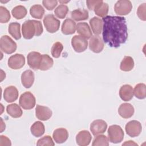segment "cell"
I'll use <instances>...</instances> for the list:
<instances>
[{
	"label": "cell",
	"instance_id": "40",
	"mask_svg": "<svg viewBox=\"0 0 146 146\" xmlns=\"http://www.w3.org/2000/svg\"><path fill=\"white\" fill-rule=\"evenodd\" d=\"M43 6L48 10H52L58 5V1L55 0H44L42 1Z\"/></svg>",
	"mask_w": 146,
	"mask_h": 146
},
{
	"label": "cell",
	"instance_id": "8",
	"mask_svg": "<svg viewBox=\"0 0 146 146\" xmlns=\"http://www.w3.org/2000/svg\"><path fill=\"white\" fill-rule=\"evenodd\" d=\"M127 134L132 137L138 136L142 131L141 123L137 120H132L129 121L125 127Z\"/></svg>",
	"mask_w": 146,
	"mask_h": 146
},
{
	"label": "cell",
	"instance_id": "41",
	"mask_svg": "<svg viewBox=\"0 0 146 146\" xmlns=\"http://www.w3.org/2000/svg\"><path fill=\"white\" fill-rule=\"evenodd\" d=\"M11 143L10 140L6 136H0V146H10Z\"/></svg>",
	"mask_w": 146,
	"mask_h": 146
},
{
	"label": "cell",
	"instance_id": "26",
	"mask_svg": "<svg viewBox=\"0 0 146 146\" xmlns=\"http://www.w3.org/2000/svg\"><path fill=\"white\" fill-rule=\"evenodd\" d=\"M7 113L13 118H18L22 116L23 111L21 107L16 103L9 104L6 107Z\"/></svg>",
	"mask_w": 146,
	"mask_h": 146
},
{
	"label": "cell",
	"instance_id": "43",
	"mask_svg": "<svg viewBox=\"0 0 146 146\" xmlns=\"http://www.w3.org/2000/svg\"><path fill=\"white\" fill-rule=\"evenodd\" d=\"M122 145H137V144L136 143H135V142H133V141H131V140L127 141L124 143H123Z\"/></svg>",
	"mask_w": 146,
	"mask_h": 146
},
{
	"label": "cell",
	"instance_id": "35",
	"mask_svg": "<svg viewBox=\"0 0 146 146\" xmlns=\"http://www.w3.org/2000/svg\"><path fill=\"white\" fill-rule=\"evenodd\" d=\"M108 139L104 135H97V136L95 137L92 144V146H108Z\"/></svg>",
	"mask_w": 146,
	"mask_h": 146
},
{
	"label": "cell",
	"instance_id": "2",
	"mask_svg": "<svg viewBox=\"0 0 146 146\" xmlns=\"http://www.w3.org/2000/svg\"><path fill=\"white\" fill-rule=\"evenodd\" d=\"M43 31L42 23L36 20H27L22 25V33L26 39H30L35 35L40 36Z\"/></svg>",
	"mask_w": 146,
	"mask_h": 146
},
{
	"label": "cell",
	"instance_id": "6",
	"mask_svg": "<svg viewBox=\"0 0 146 146\" xmlns=\"http://www.w3.org/2000/svg\"><path fill=\"white\" fill-rule=\"evenodd\" d=\"M43 22L46 30L50 33H54L59 29L60 21L56 19L53 14L46 15Z\"/></svg>",
	"mask_w": 146,
	"mask_h": 146
},
{
	"label": "cell",
	"instance_id": "42",
	"mask_svg": "<svg viewBox=\"0 0 146 146\" xmlns=\"http://www.w3.org/2000/svg\"><path fill=\"white\" fill-rule=\"evenodd\" d=\"M100 0H96V1L88 0V1H87L86 4H87V6L88 9L90 10H94L95 6L100 2Z\"/></svg>",
	"mask_w": 146,
	"mask_h": 146
},
{
	"label": "cell",
	"instance_id": "3",
	"mask_svg": "<svg viewBox=\"0 0 146 146\" xmlns=\"http://www.w3.org/2000/svg\"><path fill=\"white\" fill-rule=\"evenodd\" d=\"M108 138L109 141L114 144L122 141L124 139V132L120 126L118 125H112L108 129Z\"/></svg>",
	"mask_w": 146,
	"mask_h": 146
},
{
	"label": "cell",
	"instance_id": "27",
	"mask_svg": "<svg viewBox=\"0 0 146 146\" xmlns=\"http://www.w3.org/2000/svg\"><path fill=\"white\" fill-rule=\"evenodd\" d=\"M30 131L33 136L38 137H40L44 134L45 127L43 123L40 121H36L31 126Z\"/></svg>",
	"mask_w": 146,
	"mask_h": 146
},
{
	"label": "cell",
	"instance_id": "33",
	"mask_svg": "<svg viewBox=\"0 0 146 146\" xmlns=\"http://www.w3.org/2000/svg\"><path fill=\"white\" fill-rule=\"evenodd\" d=\"M133 94L139 99H143L146 97V86L144 83L136 84L133 90Z\"/></svg>",
	"mask_w": 146,
	"mask_h": 146
},
{
	"label": "cell",
	"instance_id": "9",
	"mask_svg": "<svg viewBox=\"0 0 146 146\" xmlns=\"http://www.w3.org/2000/svg\"><path fill=\"white\" fill-rule=\"evenodd\" d=\"M71 45L75 51L82 52L87 49L88 42L87 39L82 36L75 35L71 39Z\"/></svg>",
	"mask_w": 146,
	"mask_h": 146
},
{
	"label": "cell",
	"instance_id": "19",
	"mask_svg": "<svg viewBox=\"0 0 146 146\" xmlns=\"http://www.w3.org/2000/svg\"><path fill=\"white\" fill-rule=\"evenodd\" d=\"M34 74L31 70L25 71L21 75L22 84L26 88H30L34 83Z\"/></svg>",
	"mask_w": 146,
	"mask_h": 146
},
{
	"label": "cell",
	"instance_id": "10",
	"mask_svg": "<svg viewBox=\"0 0 146 146\" xmlns=\"http://www.w3.org/2000/svg\"><path fill=\"white\" fill-rule=\"evenodd\" d=\"M8 66L13 70H18L23 67L25 64V56L21 54L11 55L8 59Z\"/></svg>",
	"mask_w": 146,
	"mask_h": 146
},
{
	"label": "cell",
	"instance_id": "34",
	"mask_svg": "<svg viewBox=\"0 0 146 146\" xmlns=\"http://www.w3.org/2000/svg\"><path fill=\"white\" fill-rule=\"evenodd\" d=\"M68 11V7L67 5L61 4L59 5L54 11L55 15L60 19H63L66 17Z\"/></svg>",
	"mask_w": 146,
	"mask_h": 146
},
{
	"label": "cell",
	"instance_id": "16",
	"mask_svg": "<svg viewBox=\"0 0 146 146\" xmlns=\"http://www.w3.org/2000/svg\"><path fill=\"white\" fill-rule=\"evenodd\" d=\"M91 139V135L87 130L80 131L76 136V141L79 146H87L89 145Z\"/></svg>",
	"mask_w": 146,
	"mask_h": 146
},
{
	"label": "cell",
	"instance_id": "29",
	"mask_svg": "<svg viewBox=\"0 0 146 146\" xmlns=\"http://www.w3.org/2000/svg\"><path fill=\"white\" fill-rule=\"evenodd\" d=\"M53 59L47 54L42 55V60L39 67V70L46 71L51 68L53 66Z\"/></svg>",
	"mask_w": 146,
	"mask_h": 146
},
{
	"label": "cell",
	"instance_id": "18",
	"mask_svg": "<svg viewBox=\"0 0 146 146\" xmlns=\"http://www.w3.org/2000/svg\"><path fill=\"white\" fill-rule=\"evenodd\" d=\"M119 96L120 98L125 102L131 100L133 97V89L129 84L122 86L119 90Z\"/></svg>",
	"mask_w": 146,
	"mask_h": 146
},
{
	"label": "cell",
	"instance_id": "44",
	"mask_svg": "<svg viewBox=\"0 0 146 146\" xmlns=\"http://www.w3.org/2000/svg\"><path fill=\"white\" fill-rule=\"evenodd\" d=\"M1 119V132H2L3 130L5 129V123L3 122V120H2V118H0Z\"/></svg>",
	"mask_w": 146,
	"mask_h": 146
},
{
	"label": "cell",
	"instance_id": "23",
	"mask_svg": "<svg viewBox=\"0 0 146 146\" xmlns=\"http://www.w3.org/2000/svg\"><path fill=\"white\" fill-rule=\"evenodd\" d=\"M90 25L95 35H98L102 33L103 23L100 18L96 17H93L90 20Z\"/></svg>",
	"mask_w": 146,
	"mask_h": 146
},
{
	"label": "cell",
	"instance_id": "7",
	"mask_svg": "<svg viewBox=\"0 0 146 146\" xmlns=\"http://www.w3.org/2000/svg\"><path fill=\"white\" fill-rule=\"evenodd\" d=\"M132 5L129 0H119L116 2L114 6V10L119 15H125L128 14L132 10Z\"/></svg>",
	"mask_w": 146,
	"mask_h": 146
},
{
	"label": "cell",
	"instance_id": "37",
	"mask_svg": "<svg viewBox=\"0 0 146 146\" xmlns=\"http://www.w3.org/2000/svg\"><path fill=\"white\" fill-rule=\"evenodd\" d=\"M10 14L9 11L5 7H0V22L5 23L8 22L10 19Z\"/></svg>",
	"mask_w": 146,
	"mask_h": 146
},
{
	"label": "cell",
	"instance_id": "36",
	"mask_svg": "<svg viewBox=\"0 0 146 146\" xmlns=\"http://www.w3.org/2000/svg\"><path fill=\"white\" fill-rule=\"evenodd\" d=\"M63 49V46L60 42H56L54 43L51 49V53L52 56L55 58H59L60 56Z\"/></svg>",
	"mask_w": 146,
	"mask_h": 146
},
{
	"label": "cell",
	"instance_id": "4",
	"mask_svg": "<svg viewBox=\"0 0 146 146\" xmlns=\"http://www.w3.org/2000/svg\"><path fill=\"white\" fill-rule=\"evenodd\" d=\"M17 48V43L8 35H3L0 39L1 50L7 54L14 52Z\"/></svg>",
	"mask_w": 146,
	"mask_h": 146
},
{
	"label": "cell",
	"instance_id": "15",
	"mask_svg": "<svg viewBox=\"0 0 146 146\" xmlns=\"http://www.w3.org/2000/svg\"><path fill=\"white\" fill-rule=\"evenodd\" d=\"M19 92L17 88L13 86L7 87L3 91V98L7 103H12L18 98Z\"/></svg>",
	"mask_w": 146,
	"mask_h": 146
},
{
	"label": "cell",
	"instance_id": "17",
	"mask_svg": "<svg viewBox=\"0 0 146 146\" xmlns=\"http://www.w3.org/2000/svg\"><path fill=\"white\" fill-rule=\"evenodd\" d=\"M134 112V108L130 103H123L118 108V113L119 115L124 119L131 117L133 116Z\"/></svg>",
	"mask_w": 146,
	"mask_h": 146
},
{
	"label": "cell",
	"instance_id": "39",
	"mask_svg": "<svg viewBox=\"0 0 146 146\" xmlns=\"http://www.w3.org/2000/svg\"><path fill=\"white\" fill-rule=\"evenodd\" d=\"M145 9H146V3H144L140 5L137 10V15L140 19L145 21H146V15H145Z\"/></svg>",
	"mask_w": 146,
	"mask_h": 146
},
{
	"label": "cell",
	"instance_id": "20",
	"mask_svg": "<svg viewBox=\"0 0 146 146\" xmlns=\"http://www.w3.org/2000/svg\"><path fill=\"white\" fill-rule=\"evenodd\" d=\"M52 137L54 141L58 144L64 143L68 137V132L64 128L56 129L52 134Z\"/></svg>",
	"mask_w": 146,
	"mask_h": 146
},
{
	"label": "cell",
	"instance_id": "21",
	"mask_svg": "<svg viewBox=\"0 0 146 146\" xmlns=\"http://www.w3.org/2000/svg\"><path fill=\"white\" fill-rule=\"evenodd\" d=\"M76 23L70 18L66 19L62 23L61 30L64 35H71L75 33Z\"/></svg>",
	"mask_w": 146,
	"mask_h": 146
},
{
	"label": "cell",
	"instance_id": "38",
	"mask_svg": "<svg viewBox=\"0 0 146 146\" xmlns=\"http://www.w3.org/2000/svg\"><path fill=\"white\" fill-rule=\"evenodd\" d=\"M55 143H54L51 137L48 135L43 136V137L39 139L36 143L38 146H54Z\"/></svg>",
	"mask_w": 146,
	"mask_h": 146
},
{
	"label": "cell",
	"instance_id": "12",
	"mask_svg": "<svg viewBox=\"0 0 146 146\" xmlns=\"http://www.w3.org/2000/svg\"><path fill=\"white\" fill-rule=\"evenodd\" d=\"M27 59L29 67L34 70H36L39 69L42 60V55L38 52L31 51L28 54Z\"/></svg>",
	"mask_w": 146,
	"mask_h": 146
},
{
	"label": "cell",
	"instance_id": "14",
	"mask_svg": "<svg viewBox=\"0 0 146 146\" xmlns=\"http://www.w3.org/2000/svg\"><path fill=\"white\" fill-rule=\"evenodd\" d=\"M52 111L47 107L36 105L35 108V115L36 117L42 121H46L50 119L52 116Z\"/></svg>",
	"mask_w": 146,
	"mask_h": 146
},
{
	"label": "cell",
	"instance_id": "30",
	"mask_svg": "<svg viewBox=\"0 0 146 146\" xmlns=\"http://www.w3.org/2000/svg\"><path fill=\"white\" fill-rule=\"evenodd\" d=\"M134 67L133 58L129 56H125L120 63V68L123 71H130Z\"/></svg>",
	"mask_w": 146,
	"mask_h": 146
},
{
	"label": "cell",
	"instance_id": "5",
	"mask_svg": "<svg viewBox=\"0 0 146 146\" xmlns=\"http://www.w3.org/2000/svg\"><path fill=\"white\" fill-rule=\"evenodd\" d=\"M36 100L34 95L30 92H25L21 94L19 100L20 106L24 110H29L35 106Z\"/></svg>",
	"mask_w": 146,
	"mask_h": 146
},
{
	"label": "cell",
	"instance_id": "11",
	"mask_svg": "<svg viewBox=\"0 0 146 146\" xmlns=\"http://www.w3.org/2000/svg\"><path fill=\"white\" fill-rule=\"evenodd\" d=\"M107 128V123L102 119H97L92 122L90 125V130L94 136L104 133Z\"/></svg>",
	"mask_w": 146,
	"mask_h": 146
},
{
	"label": "cell",
	"instance_id": "13",
	"mask_svg": "<svg viewBox=\"0 0 146 146\" xmlns=\"http://www.w3.org/2000/svg\"><path fill=\"white\" fill-rule=\"evenodd\" d=\"M104 42L98 35L92 36L89 40V48L95 53L100 52L104 48Z\"/></svg>",
	"mask_w": 146,
	"mask_h": 146
},
{
	"label": "cell",
	"instance_id": "25",
	"mask_svg": "<svg viewBox=\"0 0 146 146\" xmlns=\"http://www.w3.org/2000/svg\"><path fill=\"white\" fill-rule=\"evenodd\" d=\"M71 18L76 21H84L88 18V11L85 9H78L71 11Z\"/></svg>",
	"mask_w": 146,
	"mask_h": 146
},
{
	"label": "cell",
	"instance_id": "28",
	"mask_svg": "<svg viewBox=\"0 0 146 146\" xmlns=\"http://www.w3.org/2000/svg\"><path fill=\"white\" fill-rule=\"evenodd\" d=\"M20 28L21 25L18 22H11L9 25V33L16 40H18L21 38Z\"/></svg>",
	"mask_w": 146,
	"mask_h": 146
},
{
	"label": "cell",
	"instance_id": "22",
	"mask_svg": "<svg viewBox=\"0 0 146 146\" xmlns=\"http://www.w3.org/2000/svg\"><path fill=\"white\" fill-rule=\"evenodd\" d=\"M77 33L86 39H90L92 35L91 30L86 22L78 23L76 26Z\"/></svg>",
	"mask_w": 146,
	"mask_h": 146
},
{
	"label": "cell",
	"instance_id": "31",
	"mask_svg": "<svg viewBox=\"0 0 146 146\" xmlns=\"http://www.w3.org/2000/svg\"><path fill=\"white\" fill-rule=\"evenodd\" d=\"M30 13L34 18L40 19L42 18L44 14V9L40 5H34L30 7Z\"/></svg>",
	"mask_w": 146,
	"mask_h": 146
},
{
	"label": "cell",
	"instance_id": "32",
	"mask_svg": "<svg viewBox=\"0 0 146 146\" xmlns=\"http://www.w3.org/2000/svg\"><path fill=\"white\" fill-rule=\"evenodd\" d=\"M26 7L22 5H18L14 7L11 10L13 16L17 19H21L26 17L27 14Z\"/></svg>",
	"mask_w": 146,
	"mask_h": 146
},
{
	"label": "cell",
	"instance_id": "24",
	"mask_svg": "<svg viewBox=\"0 0 146 146\" xmlns=\"http://www.w3.org/2000/svg\"><path fill=\"white\" fill-rule=\"evenodd\" d=\"M108 9L109 6L108 3L100 0V2L95 6L94 11L96 15L100 17L104 18L107 16L108 12Z\"/></svg>",
	"mask_w": 146,
	"mask_h": 146
},
{
	"label": "cell",
	"instance_id": "1",
	"mask_svg": "<svg viewBox=\"0 0 146 146\" xmlns=\"http://www.w3.org/2000/svg\"><path fill=\"white\" fill-rule=\"evenodd\" d=\"M102 36L103 41L110 47L117 48L128 38L125 18L119 16L107 15L103 18Z\"/></svg>",
	"mask_w": 146,
	"mask_h": 146
}]
</instances>
